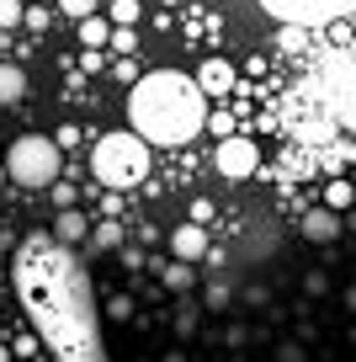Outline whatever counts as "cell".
Instances as JSON below:
<instances>
[{
	"label": "cell",
	"mask_w": 356,
	"mask_h": 362,
	"mask_svg": "<svg viewBox=\"0 0 356 362\" xmlns=\"http://www.w3.org/2000/svg\"><path fill=\"white\" fill-rule=\"evenodd\" d=\"M208 123V96L191 86V75L176 69H155V75L134 80L128 96V134H138L149 149L155 144H191Z\"/></svg>",
	"instance_id": "6da1fadb"
},
{
	"label": "cell",
	"mask_w": 356,
	"mask_h": 362,
	"mask_svg": "<svg viewBox=\"0 0 356 362\" xmlns=\"http://www.w3.org/2000/svg\"><path fill=\"white\" fill-rule=\"evenodd\" d=\"M149 155H155V149L138 134H128V128L101 134L96 144H90V176H96L101 187H112V192H134L138 181L149 176Z\"/></svg>",
	"instance_id": "7a4b0ae2"
},
{
	"label": "cell",
	"mask_w": 356,
	"mask_h": 362,
	"mask_svg": "<svg viewBox=\"0 0 356 362\" xmlns=\"http://www.w3.org/2000/svg\"><path fill=\"white\" fill-rule=\"evenodd\" d=\"M6 181H16V187H54L59 181V144L48 134H22L11 149H6Z\"/></svg>",
	"instance_id": "3957f363"
},
{
	"label": "cell",
	"mask_w": 356,
	"mask_h": 362,
	"mask_svg": "<svg viewBox=\"0 0 356 362\" xmlns=\"http://www.w3.org/2000/svg\"><path fill=\"white\" fill-rule=\"evenodd\" d=\"M213 165H218L223 181H250L261 170V144L256 139L229 134V139H218V149H213Z\"/></svg>",
	"instance_id": "277c9868"
},
{
	"label": "cell",
	"mask_w": 356,
	"mask_h": 362,
	"mask_svg": "<svg viewBox=\"0 0 356 362\" xmlns=\"http://www.w3.org/2000/svg\"><path fill=\"white\" fill-rule=\"evenodd\" d=\"M170 256L186 261V267L202 261V256H208V229H202V224H176V229H170Z\"/></svg>",
	"instance_id": "5b68a950"
},
{
	"label": "cell",
	"mask_w": 356,
	"mask_h": 362,
	"mask_svg": "<svg viewBox=\"0 0 356 362\" xmlns=\"http://www.w3.org/2000/svg\"><path fill=\"white\" fill-rule=\"evenodd\" d=\"M303 240L309 245H330V240H340L345 235V224H340V214H330V208H314V214H303Z\"/></svg>",
	"instance_id": "8992f818"
},
{
	"label": "cell",
	"mask_w": 356,
	"mask_h": 362,
	"mask_svg": "<svg viewBox=\"0 0 356 362\" xmlns=\"http://www.w3.org/2000/svg\"><path fill=\"white\" fill-rule=\"evenodd\" d=\"M191 86H197L202 96H223V90L234 86V64H229V59H202V69H197Z\"/></svg>",
	"instance_id": "52a82bcc"
},
{
	"label": "cell",
	"mask_w": 356,
	"mask_h": 362,
	"mask_svg": "<svg viewBox=\"0 0 356 362\" xmlns=\"http://www.w3.org/2000/svg\"><path fill=\"white\" fill-rule=\"evenodd\" d=\"M22 96H27V69L0 59V107H16Z\"/></svg>",
	"instance_id": "ba28073f"
},
{
	"label": "cell",
	"mask_w": 356,
	"mask_h": 362,
	"mask_svg": "<svg viewBox=\"0 0 356 362\" xmlns=\"http://www.w3.org/2000/svg\"><path fill=\"white\" fill-rule=\"evenodd\" d=\"M54 235H59V240H64V245H80V240H85V235H90V218H85V214H80V208H64V214H59V218H54Z\"/></svg>",
	"instance_id": "9c48e42d"
},
{
	"label": "cell",
	"mask_w": 356,
	"mask_h": 362,
	"mask_svg": "<svg viewBox=\"0 0 356 362\" xmlns=\"http://www.w3.org/2000/svg\"><path fill=\"white\" fill-rule=\"evenodd\" d=\"M107 37H112V22H107V16H85V22H80V43H85V54H101V48H107Z\"/></svg>",
	"instance_id": "30bf717a"
},
{
	"label": "cell",
	"mask_w": 356,
	"mask_h": 362,
	"mask_svg": "<svg viewBox=\"0 0 356 362\" xmlns=\"http://www.w3.org/2000/svg\"><path fill=\"white\" fill-rule=\"evenodd\" d=\"M324 208H330V214H351L356 208V187L351 181H330V187H324Z\"/></svg>",
	"instance_id": "8fae6325"
},
{
	"label": "cell",
	"mask_w": 356,
	"mask_h": 362,
	"mask_svg": "<svg viewBox=\"0 0 356 362\" xmlns=\"http://www.w3.org/2000/svg\"><path fill=\"white\" fill-rule=\"evenodd\" d=\"M155 272H160V283H165V288H176V293L197 283V272H191L186 261H170V267H160V261H155Z\"/></svg>",
	"instance_id": "7c38bea8"
},
{
	"label": "cell",
	"mask_w": 356,
	"mask_h": 362,
	"mask_svg": "<svg viewBox=\"0 0 356 362\" xmlns=\"http://www.w3.org/2000/svg\"><path fill=\"white\" fill-rule=\"evenodd\" d=\"M138 16H144V0H112V27H138Z\"/></svg>",
	"instance_id": "4fadbf2b"
},
{
	"label": "cell",
	"mask_w": 356,
	"mask_h": 362,
	"mask_svg": "<svg viewBox=\"0 0 356 362\" xmlns=\"http://www.w3.org/2000/svg\"><path fill=\"white\" fill-rule=\"evenodd\" d=\"M90 245L96 250H123V224H96L90 229Z\"/></svg>",
	"instance_id": "5bb4252c"
},
{
	"label": "cell",
	"mask_w": 356,
	"mask_h": 362,
	"mask_svg": "<svg viewBox=\"0 0 356 362\" xmlns=\"http://www.w3.org/2000/svg\"><path fill=\"white\" fill-rule=\"evenodd\" d=\"M107 43H112V54H117V59L138 54V33H134V27H112V37H107Z\"/></svg>",
	"instance_id": "9a60e30c"
},
{
	"label": "cell",
	"mask_w": 356,
	"mask_h": 362,
	"mask_svg": "<svg viewBox=\"0 0 356 362\" xmlns=\"http://www.w3.org/2000/svg\"><path fill=\"white\" fill-rule=\"evenodd\" d=\"M48 197H54L59 214H64V208H80V187H64V181H54V187H48Z\"/></svg>",
	"instance_id": "2e32d148"
},
{
	"label": "cell",
	"mask_w": 356,
	"mask_h": 362,
	"mask_svg": "<svg viewBox=\"0 0 356 362\" xmlns=\"http://www.w3.org/2000/svg\"><path fill=\"white\" fill-rule=\"evenodd\" d=\"M54 6H59L64 16H75V22H85V16H96L101 0H54Z\"/></svg>",
	"instance_id": "e0dca14e"
},
{
	"label": "cell",
	"mask_w": 356,
	"mask_h": 362,
	"mask_svg": "<svg viewBox=\"0 0 356 362\" xmlns=\"http://www.w3.org/2000/svg\"><path fill=\"white\" fill-rule=\"evenodd\" d=\"M22 0H0V33H11V27H22Z\"/></svg>",
	"instance_id": "ac0fdd59"
},
{
	"label": "cell",
	"mask_w": 356,
	"mask_h": 362,
	"mask_svg": "<svg viewBox=\"0 0 356 362\" xmlns=\"http://www.w3.org/2000/svg\"><path fill=\"white\" fill-rule=\"evenodd\" d=\"M112 75L123 80V86H134V80H138V59H117V64H112Z\"/></svg>",
	"instance_id": "d6986e66"
},
{
	"label": "cell",
	"mask_w": 356,
	"mask_h": 362,
	"mask_svg": "<svg viewBox=\"0 0 356 362\" xmlns=\"http://www.w3.org/2000/svg\"><path fill=\"white\" fill-rule=\"evenodd\" d=\"M107 315H112V320H134V298H128V293H117V298L107 304Z\"/></svg>",
	"instance_id": "ffe728a7"
},
{
	"label": "cell",
	"mask_w": 356,
	"mask_h": 362,
	"mask_svg": "<svg viewBox=\"0 0 356 362\" xmlns=\"http://www.w3.org/2000/svg\"><path fill=\"white\" fill-rule=\"evenodd\" d=\"M22 27H32V33H43V27H48V11H43V6H27V11H22Z\"/></svg>",
	"instance_id": "44dd1931"
},
{
	"label": "cell",
	"mask_w": 356,
	"mask_h": 362,
	"mask_svg": "<svg viewBox=\"0 0 356 362\" xmlns=\"http://www.w3.org/2000/svg\"><path fill=\"white\" fill-rule=\"evenodd\" d=\"M176 336H197V309H181L176 315Z\"/></svg>",
	"instance_id": "7402d4cb"
},
{
	"label": "cell",
	"mask_w": 356,
	"mask_h": 362,
	"mask_svg": "<svg viewBox=\"0 0 356 362\" xmlns=\"http://www.w3.org/2000/svg\"><path fill=\"white\" fill-rule=\"evenodd\" d=\"M54 144H59V155H64V149H75V144H80V128H69V123H64V128L54 134Z\"/></svg>",
	"instance_id": "603a6c76"
},
{
	"label": "cell",
	"mask_w": 356,
	"mask_h": 362,
	"mask_svg": "<svg viewBox=\"0 0 356 362\" xmlns=\"http://www.w3.org/2000/svg\"><path fill=\"white\" fill-rule=\"evenodd\" d=\"M303 288L319 298V293H330V277H324V272H309V277H303Z\"/></svg>",
	"instance_id": "cb8c5ba5"
},
{
	"label": "cell",
	"mask_w": 356,
	"mask_h": 362,
	"mask_svg": "<svg viewBox=\"0 0 356 362\" xmlns=\"http://www.w3.org/2000/svg\"><path fill=\"white\" fill-rule=\"evenodd\" d=\"M277 362H303V351L292 346V341H282V346H277Z\"/></svg>",
	"instance_id": "d4e9b609"
},
{
	"label": "cell",
	"mask_w": 356,
	"mask_h": 362,
	"mask_svg": "<svg viewBox=\"0 0 356 362\" xmlns=\"http://www.w3.org/2000/svg\"><path fill=\"white\" fill-rule=\"evenodd\" d=\"M345 309H351V315H356V288H345Z\"/></svg>",
	"instance_id": "484cf974"
},
{
	"label": "cell",
	"mask_w": 356,
	"mask_h": 362,
	"mask_svg": "<svg viewBox=\"0 0 356 362\" xmlns=\"http://www.w3.org/2000/svg\"><path fill=\"white\" fill-rule=\"evenodd\" d=\"M160 362H186V357H181V351H165V357H160Z\"/></svg>",
	"instance_id": "4316f807"
},
{
	"label": "cell",
	"mask_w": 356,
	"mask_h": 362,
	"mask_svg": "<svg viewBox=\"0 0 356 362\" xmlns=\"http://www.w3.org/2000/svg\"><path fill=\"white\" fill-rule=\"evenodd\" d=\"M0 187H6V165H0Z\"/></svg>",
	"instance_id": "83f0119b"
},
{
	"label": "cell",
	"mask_w": 356,
	"mask_h": 362,
	"mask_svg": "<svg viewBox=\"0 0 356 362\" xmlns=\"http://www.w3.org/2000/svg\"><path fill=\"white\" fill-rule=\"evenodd\" d=\"M351 346H356V325H351Z\"/></svg>",
	"instance_id": "f1b7e54d"
},
{
	"label": "cell",
	"mask_w": 356,
	"mask_h": 362,
	"mask_svg": "<svg viewBox=\"0 0 356 362\" xmlns=\"http://www.w3.org/2000/svg\"><path fill=\"white\" fill-rule=\"evenodd\" d=\"M165 6H176V0H165Z\"/></svg>",
	"instance_id": "f546056e"
}]
</instances>
